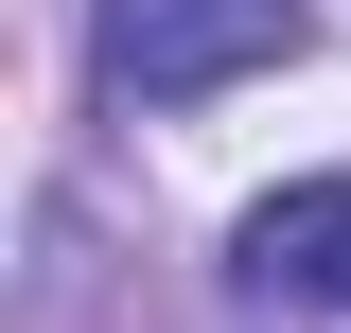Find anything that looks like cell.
Segmentation results:
<instances>
[{
	"mask_svg": "<svg viewBox=\"0 0 351 333\" xmlns=\"http://www.w3.org/2000/svg\"><path fill=\"white\" fill-rule=\"evenodd\" d=\"M228 281L263 316H351V175H299V193H263L228 228Z\"/></svg>",
	"mask_w": 351,
	"mask_h": 333,
	"instance_id": "2",
	"label": "cell"
},
{
	"mask_svg": "<svg viewBox=\"0 0 351 333\" xmlns=\"http://www.w3.org/2000/svg\"><path fill=\"white\" fill-rule=\"evenodd\" d=\"M281 53H299V0H106V88L123 106H211Z\"/></svg>",
	"mask_w": 351,
	"mask_h": 333,
	"instance_id": "1",
	"label": "cell"
}]
</instances>
